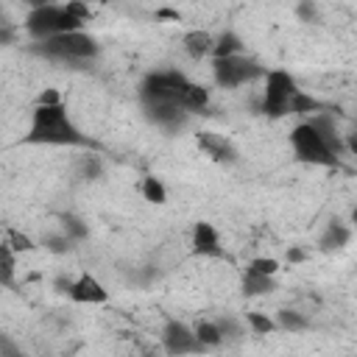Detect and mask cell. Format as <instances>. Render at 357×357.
I'll return each mask as SVG.
<instances>
[{
	"label": "cell",
	"instance_id": "1",
	"mask_svg": "<svg viewBox=\"0 0 357 357\" xmlns=\"http://www.w3.org/2000/svg\"><path fill=\"white\" fill-rule=\"evenodd\" d=\"M28 142H45V145H78L84 142L81 131L73 126V120L67 117L64 106H36L33 117H31V131H28Z\"/></svg>",
	"mask_w": 357,
	"mask_h": 357
},
{
	"label": "cell",
	"instance_id": "2",
	"mask_svg": "<svg viewBox=\"0 0 357 357\" xmlns=\"http://www.w3.org/2000/svg\"><path fill=\"white\" fill-rule=\"evenodd\" d=\"M290 142H293V151L301 162H312V165H335V153L326 148V142L312 131L310 123H301L293 128L290 134Z\"/></svg>",
	"mask_w": 357,
	"mask_h": 357
},
{
	"label": "cell",
	"instance_id": "3",
	"mask_svg": "<svg viewBox=\"0 0 357 357\" xmlns=\"http://www.w3.org/2000/svg\"><path fill=\"white\" fill-rule=\"evenodd\" d=\"M296 81L282 73V70H273L268 73V81H265V98H262V112L279 117V114H290V98L296 95Z\"/></svg>",
	"mask_w": 357,
	"mask_h": 357
},
{
	"label": "cell",
	"instance_id": "4",
	"mask_svg": "<svg viewBox=\"0 0 357 357\" xmlns=\"http://www.w3.org/2000/svg\"><path fill=\"white\" fill-rule=\"evenodd\" d=\"M187 84L190 81L181 73H176V70H170V73H151L145 78V84H142V95L151 103H176L178 106V98H181Z\"/></svg>",
	"mask_w": 357,
	"mask_h": 357
},
{
	"label": "cell",
	"instance_id": "5",
	"mask_svg": "<svg viewBox=\"0 0 357 357\" xmlns=\"http://www.w3.org/2000/svg\"><path fill=\"white\" fill-rule=\"evenodd\" d=\"M45 53L59 56V59H86L95 53V39L89 33H59L45 39Z\"/></svg>",
	"mask_w": 357,
	"mask_h": 357
},
{
	"label": "cell",
	"instance_id": "6",
	"mask_svg": "<svg viewBox=\"0 0 357 357\" xmlns=\"http://www.w3.org/2000/svg\"><path fill=\"white\" fill-rule=\"evenodd\" d=\"M259 75V64L245 59V56H229V59H215V81L220 86H240Z\"/></svg>",
	"mask_w": 357,
	"mask_h": 357
},
{
	"label": "cell",
	"instance_id": "7",
	"mask_svg": "<svg viewBox=\"0 0 357 357\" xmlns=\"http://www.w3.org/2000/svg\"><path fill=\"white\" fill-rule=\"evenodd\" d=\"M162 343H165V351H167L170 357H184V354H198V351H204V346L198 343L195 332H192L190 326L178 324V321H170V324L165 326Z\"/></svg>",
	"mask_w": 357,
	"mask_h": 357
},
{
	"label": "cell",
	"instance_id": "8",
	"mask_svg": "<svg viewBox=\"0 0 357 357\" xmlns=\"http://www.w3.org/2000/svg\"><path fill=\"white\" fill-rule=\"evenodd\" d=\"M59 17H61V6H36L31 14H28V31L33 36H59Z\"/></svg>",
	"mask_w": 357,
	"mask_h": 357
},
{
	"label": "cell",
	"instance_id": "9",
	"mask_svg": "<svg viewBox=\"0 0 357 357\" xmlns=\"http://www.w3.org/2000/svg\"><path fill=\"white\" fill-rule=\"evenodd\" d=\"M67 290H70V298L78 301V304H100V301L109 298V293L103 290V284L92 273H81Z\"/></svg>",
	"mask_w": 357,
	"mask_h": 357
},
{
	"label": "cell",
	"instance_id": "10",
	"mask_svg": "<svg viewBox=\"0 0 357 357\" xmlns=\"http://www.w3.org/2000/svg\"><path fill=\"white\" fill-rule=\"evenodd\" d=\"M192 251L201 257H220V237L215 231V226L209 223H195L192 226Z\"/></svg>",
	"mask_w": 357,
	"mask_h": 357
},
{
	"label": "cell",
	"instance_id": "11",
	"mask_svg": "<svg viewBox=\"0 0 357 357\" xmlns=\"http://www.w3.org/2000/svg\"><path fill=\"white\" fill-rule=\"evenodd\" d=\"M198 148L212 156L215 162H231L234 159V148L223 134H212V131H201L198 134Z\"/></svg>",
	"mask_w": 357,
	"mask_h": 357
},
{
	"label": "cell",
	"instance_id": "12",
	"mask_svg": "<svg viewBox=\"0 0 357 357\" xmlns=\"http://www.w3.org/2000/svg\"><path fill=\"white\" fill-rule=\"evenodd\" d=\"M271 290H273V276H262V273L245 268V273H243V293L245 296H262Z\"/></svg>",
	"mask_w": 357,
	"mask_h": 357
},
{
	"label": "cell",
	"instance_id": "13",
	"mask_svg": "<svg viewBox=\"0 0 357 357\" xmlns=\"http://www.w3.org/2000/svg\"><path fill=\"white\" fill-rule=\"evenodd\" d=\"M212 36L206 33V31H190L187 36H184V50L192 56V59H201V56H206V53H212Z\"/></svg>",
	"mask_w": 357,
	"mask_h": 357
},
{
	"label": "cell",
	"instance_id": "14",
	"mask_svg": "<svg viewBox=\"0 0 357 357\" xmlns=\"http://www.w3.org/2000/svg\"><path fill=\"white\" fill-rule=\"evenodd\" d=\"M206 103H209V92L201 84H187L184 92H181V98H178V106L181 109H204Z\"/></svg>",
	"mask_w": 357,
	"mask_h": 357
},
{
	"label": "cell",
	"instance_id": "15",
	"mask_svg": "<svg viewBox=\"0 0 357 357\" xmlns=\"http://www.w3.org/2000/svg\"><path fill=\"white\" fill-rule=\"evenodd\" d=\"M14 271H17L14 251L8 248V243H0V284L3 287H8L14 282Z\"/></svg>",
	"mask_w": 357,
	"mask_h": 357
},
{
	"label": "cell",
	"instance_id": "16",
	"mask_svg": "<svg viewBox=\"0 0 357 357\" xmlns=\"http://www.w3.org/2000/svg\"><path fill=\"white\" fill-rule=\"evenodd\" d=\"M195 337H198V343L206 349V346H218L223 337H220V329H218V324H212V321H198L195 324Z\"/></svg>",
	"mask_w": 357,
	"mask_h": 357
},
{
	"label": "cell",
	"instance_id": "17",
	"mask_svg": "<svg viewBox=\"0 0 357 357\" xmlns=\"http://www.w3.org/2000/svg\"><path fill=\"white\" fill-rule=\"evenodd\" d=\"M212 53H215V59H229V56H237L240 53V39L231 33V31H226L215 45H212Z\"/></svg>",
	"mask_w": 357,
	"mask_h": 357
},
{
	"label": "cell",
	"instance_id": "18",
	"mask_svg": "<svg viewBox=\"0 0 357 357\" xmlns=\"http://www.w3.org/2000/svg\"><path fill=\"white\" fill-rule=\"evenodd\" d=\"M315 109H321V103L315 98L304 95V92H296L290 98V114H307V112H315Z\"/></svg>",
	"mask_w": 357,
	"mask_h": 357
},
{
	"label": "cell",
	"instance_id": "19",
	"mask_svg": "<svg viewBox=\"0 0 357 357\" xmlns=\"http://www.w3.org/2000/svg\"><path fill=\"white\" fill-rule=\"evenodd\" d=\"M142 195H145L151 204H165V198H167V192H165L162 181H159V178H153V176H148V178L142 181Z\"/></svg>",
	"mask_w": 357,
	"mask_h": 357
},
{
	"label": "cell",
	"instance_id": "20",
	"mask_svg": "<svg viewBox=\"0 0 357 357\" xmlns=\"http://www.w3.org/2000/svg\"><path fill=\"white\" fill-rule=\"evenodd\" d=\"M245 318H248V324H251L254 335H268V332H273V329H276V324H273L268 315H259V312H248Z\"/></svg>",
	"mask_w": 357,
	"mask_h": 357
},
{
	"label": "cell",
	"instance_id": "21",
	"mask_svg": "<svg viewBox=\"0 0 357 357\" xmlns=\"http://www.w3.org/2000/svg\"><path fill=\"white\" fill-rule=\"evenodd\" d=\"M6 243H8V248H11V251H31V248H33L31 237H28V234H22V231H14V229L8 231V240H6Z\"/></svg>",
	"mask_w": 357,
	"mask_h": 357
},
{
	"label": "cell",
	"instance_id": "22",
	"mask_svg": "<svg viewBox=\"0 0 357 357\" xmlns=\"http://www.w3.org/2000/svg\"><path fill=\"white\" fill-rule=\"evenodd\" d=\"M251 271H257V273H262V276H273L276 273V259H268V257H257L251 265H248Z\"/></svg>",
	"mask_w": 357,
	"mask_h": 357
},
{
	"label": "cell",
	"instance_id": "23",
	"mask_svg": "<svg viewBox=\"0 0 357 357\" xmlns=\"http://www.w3.org/2000/svg\"><path fill=\"white\" fill-rule=\"evenodd\" d=\"M279 324H282L284 329H304V326H307V321L298 318V315L290 312V310H287V312H279Z\"/></svg>",
	"mask_w": 357,
	"mask_h": 357
},
{
	"label": "cell",
	"instance_id": "24",
	"mask_svg": "<svg viewBox=\"0 0 357 357\" xmlns=\"http://www.w3.org/2000/svg\"><path fill=\"white\" fill-rule=\"evenodd\" d=\"M346 240H349V231H346V229H340V226L335 223V226L329 229V237L324 240V245L329 248V243H335V245H340V243H346Z\"/></svg>",
	"mask_w": 357,
	"mask_h": 357
},
{
	"label": "cell",
	"instance_id": "25",
	"mask_svg": "<svg viewBox=\"0 0 357 357\" xmlns=\"http://www.w3.org/2000/svg\"><path fill=\"white\" fill-rule=\"evenodd\" d=\"M64 8H67L73 17H78L81 22H86V20H89V6H84V3H67Z\"/></svg>",
	"mask_w": 357,
	"mask_h": 357
},
{
	"label": "cell",
	"instance_id": "26",
	"mask_svg": "<svg viewBox=\"0 0 357 357\" xmlns=\"http://www.w3.org/2000/svg\"><path fill=\"white\" fill-rule=\"evenodd\" d=\"M56 103H61L59 92H53V89H45V92L39 95V106H56Z\"/></svg>",
	"mask_w": 357,
	"mask_h": 357
},
{
	"label": "cell",
	"instance_id": "27",
	"mask_svg": "<svg viewBox=\"0 0 357 357\" xmlns=\"http://www.w3.org/2000/svg\"><path fill=\"white\" fill-rule=\"evenodd\" d=\"M287 259H290V262H301V259H304V251L290 248V251H287Z\"/></svg>",
	"mask_w": 357,
	"mask_h": 357
},
{
	"label": "cell",
	"instance_id": "28",
	"mask_svg": "<svg viewBox=\"0 0 357 357\" xmlns=\"http://www.w3.org/2000/svg\"><path fill=\"white\" fill-rule=\"evenodd\" d=\"M159 17H170V20H178V11H170V8H162V11H156Z\"/></svg>",
	"mask_w": 357,
	"mask_h": 357
},
{
	"label": "cell",
	"instance_id": "29",
	"mask_svg": "<svg viewBox=\"0 0 357 357\" xmlns=\"http://www.w3.org/2000/svg\"><path fill=\"white\" fill-rule=\"evenodd\" d=\"M142 357H159V354H153V351H145V354H142Z\"/></svg>",
	"mask_w": 357,
	"mask_h": 357
}]
</instances>
